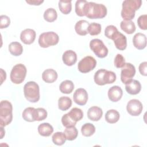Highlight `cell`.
<instances>
[{"label":"cell","instance_id":"obj_1","mask_svg":"<svg viewBox=\"0 0 147 147\" xmlns=\"http://www.w3.org/2000/svg\"><path fill=\"white\" fill-rule=\"evenodd\" d=\"M107 14L106 7L100 3L88 2L86 4L85 16L90 19L103 18Z\"/></svg>","mask_w":147,"mask_h":147},{"label":"cell","instance_id":"obj_2","mask_svg":"<svg viewBox=\"0 0 147 147\" xmlns=\"http://www.w3.org/2000/svg\"><path fill=\"white\" fill-rule=\"evenodd\" d=\"M142 4L141 0H125L122 2L121 17L124 20H131L135 17V12Z\"/></svg>","mask_w":147,"mask_h":147},{"label":"cell","instance_id":"obj_3","mask_svg":"<svg viewBox=\"0 0 147 147\" xmlns=\"http://www.w3.org/2000/svg\"><path fill=\"white\" fill-rule=\"evenodd\" d=\"M13 107L11 103L6 100L0 103V125L1 126L8 125L13 119Z\"/></svg>","mask_w":147,"mask_h":147},{"label":"cell","instance_id":"obj_4","mask_svg":"<svg viewBox=\"0 0 147 147\" xmlns=\"http://www.w3.org/2000/svg\"><path fill=\"white\" fill-rule=\"evenodd\" d=\"M94 79L95 83L98 85L103 86L114 83L116 80V75L113 71L100 69L95 73Z\"/></svg>","mask_w":147,"mask_h":147},{"label":"cell","instance_id":"obj_5","mask_svg":"<svg viewBox=\"0 0 147 147\" xmlns=\"http://www.w3.org/2000/svg\"><path fill=\"white\" fill-rule=\"evenodd\" d=\"M24 93L25 98L30 102L36 103L40 99V88L35 82H27L24 86Z\"/></svg>","mask_w":147,"mask_h":147},{"label":"cell","instance_id":"obj_6","mask_svg":"<svg viewBox=\"0 0 147 147\" xmlns=\"http://www.w3.org/2000/svg\"><path fill=\"white\" fill-rule=\"evenodd\" d=\"M59 41V37L54 32H47L41 33L38 38V44L42 48H48L56 45Z\"/></svg>","mask_w":147,"mask_h":147},{"label":"cell","instance_id":"obj_7","mask_svg":"<svg viewBox=\"0 0 147 147\" xmlns=\"http://www.w3.org/2000/svg\"><path fill=\"white\" fill-rule=\"evenodd\" d=\"M26 68L22 64H17L11 69L10 72V80L14 84H21L22 83L26 75Z\"/></svg>","mask_w":147,"mask_h":147},{"label":"cell","instance_id":"obj_8","mask_svg":"<svg viewBox=\"0 0 147 147\" xmlns=\"http://www.w3.org/2000/svg\"><path fill=\"white\" fill-rule=\"evenodd\" d=\"M90 48L94 52L96 56L99 58H104L108 54L109 51L107 48L100 39L94 38L91 40L90 42Z\"/></svg>","mask_w":147,"mask_h":147},{"label":"cell","instance_id":"obj_9","mask_svg":"<svg viewBox=\"0 0 147 147\" xmlns=\"http://www.w3.org/2000/svg\"><path fill=\"white\" fill-rule=\"evenodd\" d=\"M96 65V61L92 56H87L83 58L78 63V70L82 73H87L93 70Z\"/></svg>","mask_w":147,"mask_h":147},{"label":"cell","instance_id":"obj_10","mask_svg":"<svg viewBox=\"0 0 147 147\" xmlns=\"http://www.w3.org/2000/svg\"><path fill=\"white\" fill-rule=\"evenodd\" d=\"M136 74L135 67L131 63H125L122 68L121 72V80L122 82L126 84L132 79Z\"/></svg>","mask_w":147,"mask_h":147},{"label":"cell","instance_id":"obj_11","mask_svg":"<svg viewBox=\"0 0 147 147\" xmlns=\"http://www.w3.org/2000/svg\"><path fill=\"white\" fill-rule=\"evenodd\" d=\"M143 106L142 103L138 99H133L130 100L126 106L127 113L132 116L139 115L142 111Z\"/></svg>","mask_w":147,"mask_h":147},{"label":"cell","instance_id":"obj_12","mask_svg":"<svg viewBox=\"0 0 147 147\" xmlns=\"http://www.w3.org/2000/svg\"><path fill=\"white\" fill-rule=\"evenodd\" d=\"M74 101L78 105H85L88 100V94L86 90L82 88L76 90L73 95Z\"/></svg>","mask_w":147,"mask_h":147},{"label":"cell","instance_id":"obj_13","mask_svg":"<svg viewBox=\"0 0 147 147\" xmlns=\"http://www.w3.org/2000/svg\"><path fill=\"white\" fill-rule=\"evenodd\" d=\"M36 32L32 29H25L20 34V39L25 44H31L36 38Z\"/></svg>","mask_w":147,"mask_h":147},{"label":"cell","instance_id":"obj_14","mask_svg":"<svg viewBox=\"0 0 147 147\" xmlns=\"http://www.w3.org/2000/svg\"><path fill=\"white\" fill-rule=\"evenodd\" d=\"M112 40L114 41L115 47L121 51H123L126 48L127 39L126 36L118 31L113 37Z\"/></svg>","mask_w":147,"mask_h":147},{"label":"cell","instance_id":"obj_15","mask_svg":"<svg viewBox=\"0 0 147 147\" xmlns=\"http://www.w3.org/2000/svg\"><path fill=\"white\" fill-rule=\"evenodd\" d=\"M125 90L130 95H136L140 92L141 84L139 81L131 79L125 84Z\"/></svg>","mask_w":147,"mask_h":147},{"label":"cell","instance_id":"obj_16","mask_svg":"<svg viewBox=\"0 0 147 147\" xmlns=\"http://www.w3.org/2000/svg\"><path fill=\"white\" fill-rule=\"evenodd\" d=\"M122 95V90L118 86H112L108 91V97L109 99L113 102H117L119 100L121 99Z\"/></svg>","mask_w":147,"mask_h":147},{"label":"cell","instance_id":"obj_17","mask_svg":"<svg viewBox=\"0 0 147 147\" xmlns=\"http://www.w3.org/2000/svg\"><path fill=\"white\" fill-rule=\"evenodd\" d=\"M133 43L137 49H144L146 46V37L141 33H137L134 34L133 38Z\"/></svg>","mask_w":147,"mask_h":147},{"label":"cell","instance_id":"obj_18","mask_svg":"<svg viewBox=\"0 0 147 147\" xmlns=\"http://www.w3.org/2000/svg\"><path fill=\"white\" fill-rule=\"evenodd\" d=\"M63 61L67 66L74 65L77 61L76 53L72 50H68L64 52L62 56Z\"/></svg>","mask_w":147,"mask_h":147},{"label":"cell","instance_id":"obj_19","mask_svg":"<svg viewBox=\"0 0 147 147\" xmlns=\"http://www.w3.org/2000/svg\"><path fill=\"white\" fill-rule=\"evenodd\" d=\"M103 111L99 107L92 106L87 111V117L92 121H98L102 117Z\"/></svg>","mask_w":147,"mask_h":147},{"label":"cell","instance_id":"obj_20","mask_svg":"<svg viewBox=\"0 0 147 147\" xmlns=\"http://www.w3.org/2000/svg\"><path fill=\"white\" fill-rule=\"evenodd\" d=\"M42 79L47 83H53L57 79V73L52 68L47 69L42 74Z\"/></svg>","mask_w":147,"mask_h":147},{"label":"cell","instance_id":"obj_21","mask_svg":"<svg viewBox=\"0 0 147 147\" xmlns=\"http://www.w3.org/2000/svg\"><path fill=\"white\" fill-rule=\"evenodd\" d=\"M90 24L86 20H79L75 25V30L80 36H85L88 33V28Z\"/></svg>","mask_w":147,"mask_h":147},{"label":"cell","instance_id":"obj_22","mask_svg":"<svg viewBox=\"0 0 147 147\" xmlns=\"http://www.w3.org/2000/svg\"><path fill=\"white\" fill-rule=\"evenodd\" d=\"M53 131L52 126L49 123H42L38 126V132L40 135L44 137H49Z\"/></svg>","mask_w":147,"mask_h":147},{"label":"cell","instance_id":"obj_23","mask_svg":"<svg viewBox=\"0 0 147 147\" xmlns=\"http://www.w3.org/2000/svg\"><path fill=\"white\" fill-rule=\"evenodd\" d=\"M121 29L126 33L130 34L136 30V25L131 20H123L120 24Z\"/></svg>","mask_w":147,"mask_h":147},{"label":"cell","instance_id":"obj_24","mask_svg":"<svg viewBox=\"0 0 147 147\" xmlns=\"http://www.w3.org/2000/svg\"><path fill=\"white\" fill-rule=\"evenodd\" d=\"M22 117L26 121L30 122L36 121V109L32 107L26 108L22 112Z\"/></svg>","mask_w":147,"mask_h":147},{"label":"cell","instance_id":"obj_25","mask_svg":"<svg viewBox=\"0 0 147 147\" xmlns=\"http://www.w3.org/2000/svg\"><path fill=\"white\" fill-rule=\"evenodd\" d=\"M106 121L110 123H115L119 119V113L114 109L108 110L105 114Z\"/></svg>","mask_w":147,"mask_h":147},{"label":"cell","instance_id":"obj_26","mask_svg":"<svg viewBox=\"0 0 147 147\" xmlns=\"http://www.w3.org/2000/svg\"><path fill=\"white\" fill-rule=\"evenodd\" d=\"M74 89V83L69 80H65L63 81L59 86V90L63 94H71Z\"/></svg>","mask_w":147,"mask_h":147},{"label":"cell","instance_id":"obj_27","mask_svg":"<svg viewBox=\"0 0 147 147\" xmlns=\"http://www.w3.org/2000/svg\"><path fill=\"white\" fill-rule=\"evenodd\" d=\"M9 51L10 53L15 56L21 55L23 52V47L18 42H12L9 45Z\"/></svg>","mask_w":147,"mask_h":147},{"label":"cell","instance_id":"obj_28","mask_svg":"<svg viewBox=\"0 0 147 147\" xmlns=\"http://www.w3.org/2000/svg\"><path fill=\"white\" fill-rule=\"evenodd\" d=\"M72 105V100L68 96H61L58 100V107L61 111H66Z\"/></svg>","mask_w":147,"mask_h":147},{"label":"cell","instance_id":"obj_29","mask_svg":"<svg viewBox=\"0 0 147 147\" xmlns=\"http://www.w3.org/2000/svg\"><path fill=\"white\" fill-rule=\"evenodd\" d=\"M95 131V126L91 123H84L81 128V132L83 136L85 137H90L94 134Z\"/></svg>","mask_w":147,"mask_h":147},{"label":"cell","instance_id":"obj_30","mask_svg":"<svg viewBox=\"0 0 147 147\" xmlns=\"http://www.w3.org/2000/svg\"><path fill=\"white\" fill-rule=\"evenodd\" d=\"M59 8L64 14H69L72 9L71 1L60 0L59 1Z\"/></svg>","mask_w":147,"mask_h":147},{"label":"cell","instance_id":"obj_31","mask_svg":"<svg viewBox=\"0 0 147 147\" xmlns=\"http://www.w3.org/2000/svg\"><path fill=\"white\" fill-rule=\"evenodd\" d=\"M88 2L85 0H78L75 3V12L80 17L85 16L86 4Z\"/></svg>","mask_w":147,"mask_h":147},{"label":"cell","instance_id":"obj_32","mask_svg":"<svg viewBox=\"0 0 147 147\" xmlns=\"http://www.w3.org/2000/svg\"><path fill=\"white\" fill-rule=\"evenodd\" d=\"M66 139L68 141H73L75 140L78 135V131L75 126L66 127L64 131Z\"/></svg>","mask_w":147,"mask_h":147},{"label":"cell","instance_id":"obj_33","mask_svg":"<svg viewBox=\"0 0 147 147\" xmlns=\"http://www.w3.org/2000/svg\"><path fill=\"white\" fill-rule=\"evenodd\" d=\"M57 17V13L56 10L53 8L47 9L44 13V18L45 21L49 22L55 21Z\"/></svg>","mask_w":147,"mask_h":147},{"label":"cell","instance_id":"obj_34","mask_svg":"<svg viewBox=\"0 0 147 147\" xmlns=\"http://www.w3.org/2000/svg\"><path fill=\"white\" fill-rule=\"evenodd\" d=\"M52 140L54 144L56 145H62L65 142L67 139L64 133L57 131L53 134Z\"/></svg>","mask_w":147,"mask_h":147},{"label":"cell","instance_id":"obj_35","mask_svg":"<svg viewBox=\"0 0 147 147\" xmlns=\"http://www.w3.org/2000/svg\"><path fill=\"white\" fill-rule=\"evenodd\" d=\"M68 114L70 117L76 122L81 120L83 117V111L77 107L72 108Z\"/></svg>","mask_w":147,"mask_h":147},{"label":"cell","instance_id":"obj_36","mask_svg":"<svg viewBox=\"0 0 147 147\" xmlns=\"http://www.w3.org/2000/svg\"><path fill=\"white\" fill-rule=\"evenodd\" d=\"M101 25L96 22L90 24L88 28V33L91 36H96L100 34L101 32Z\"/></svg>","mask_w":147,"mask_h":147},{"label":"cell","instance_id":"obj_37","mask_svg":"<svg viewBox=\"0 0 147 147\" xmlns=\"http://www.w3.org/2000/svg\"><path fill=\"white\" fill-rule=\"evenodd\" d=\"M61 122L64 126L65 127L75 126L76 124V122L74 121L68 115V113L65 114L61 117Z\"/></svg>","mask_w":147,"mask_h":147},{"label":"cell","instance_id":"obj_38","mask_svg":"<svg viewBox=\"0 0 147 147\" xmlns=\"http://www.w3.org/2000/svg\"><path fill=\"white\" fill-rule=\"evenodd\" d=\"M117 28L114 26V25H108L107 27L105 28V35L106 37H107L108 38L111 39L114 37V34L118 32Z\"/></svg>","mask_w":147,"mask_h":147},{"label":"cell","instance_id":"obj_39","mask_svg":"<svg viewBox=\"0 0 147 147\" xmlns=\"http://www.w3.org/2000/svg\"><path fill=\"white\" fill-rule=\"evenodd\" d=\"M47 117V111L44 108L39 107L36 109V120L38 121H42Z\"/></svg>","mask_w":147,"mask_h":147},{"label":"cell","instance_id":"obj_40","mask_svg":"<svg viewBox=\"0 0 147 147\" xmlns=\"http://www.w3.org/2000/svg\"><path fill=\"white\" fill-rule=\"evenodd\" d=\"M147 15L143 14L140 16L137 19V24L139 28L142 30L147 29Z\"/></svg>","mask_w":147,"mask_h":147},{"label":"cell","instance_id":"obj_41","mask_svg":"<svg viewBox=\"0 0 147 147\" xmlns=\"http://www.w3.org/2000/svg\"><path fill=\"white\" fill-rule=\"evenodd\" d=\"M125 64V60L121 54H117L114 59V65L118 68H122Z\"/></svg>","mask_w":147,"mask_h":147},{"label":"cell","instance_id":"obj_42","mask_svg":"<svg viewBox=\"0 0 147 147\" xmlns=\"http://www.w3.org/2000/svg\"><path fill=\"white\" fill-rule=\"evenodd\" d=\"M10 24V18L6 15H1L0 17V27L1 29L7 28Z\"/></svg>","mask_w":147,"mask_h":147},{"label":"cell","instance_id":"obj_43","mask_svg":"<svg viewBox=\"0 0 147 147\" xmlns=\"http://www.w3.org/2000/svg\"><path fill=\"white\" fill-rule=\"evenodd\" d=\"M140 74L143 76L147 75V62L144 61L141 63L138 67Z\"/></svg>","mask_w":147,"mask_h":147},{"label":"cell","instance_id":"obj_44","mask_svg":"<svg viewBox=\"0 0 147 147\" xmlns=\"http://www.w3.org/2000/svg\"><path fill=\"white\" fill-rule=\"evenodd\" d=\"M26 2L32 5H40L44 2L43 0H26Z\"/></svg>","mask_w":147,"mask_h":147},{"label":"cell","instance_id":"obj_45","mask_svg":"<svg viewBox=\"0 0 147 147\" xmlns=\"http://www.w3.org/2000/svg\"><path fill=\"white\" fill-rule=\"evenodd\" d=\"M1 84H2L4 80H5L6 78V72L3 70V69L1 68Z\"/></svg>","mask_w":147,"mask_h":147},{"label":"cell","instance_id":"obj_46","mask_svg":"<svg viewBox=\"0 0 147 147\" xmlns=\"http://www.w3.org/2000/svg\"><path fill=\"white\" fill-rule=\"evenodd\" d=\"M5 130H3V126H1V138H3V135L5 134Z\"/></svg>","mask_w":147,"mask_h":147}]
</instances>
